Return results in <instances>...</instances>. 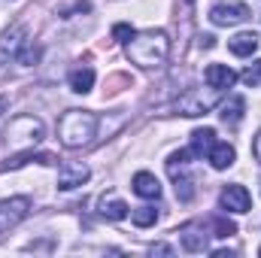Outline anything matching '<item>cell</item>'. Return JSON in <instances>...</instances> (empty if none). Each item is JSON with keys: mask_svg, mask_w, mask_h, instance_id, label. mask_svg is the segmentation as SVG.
I'll return each mask as SVG.
<instances>
[{"mask_svg": "<svg viewBox=\"0 0 261 258\" xmlns=\"http://www.w3.org/2000/svg\"><path fill=\"white\" fill-rule=\"evenodd\" d=\"M125 52H128L130 64L137 67H161L170 55V40L164 31H143V34H134L128 43H125Z\"/></svg>", "mask_w": 261, "mask_h": 258, "instance_id": "1", "label": "cell"}, {"mask_svg": "<svg viewBox=\"0 0 261 258\" xmlns=\"http://www.w3.org/2000/svg\"><path fill=\"white\" fill-rule=\"evenodd\" d=\"M97 116L88 110H67L64 116L58 119V140L67 149H82L94 140L97 134Z\"/></svg>", "mask_w": 261, "mask_h": 258, "instance_id": "2", "label": "cell"}, {"mask_svg": "<svg viewBox=\"0 0 261 258\" xmlns=\"http://www.w3.org/2000/svg\"><path fill=\"white\" fill-rule=\"evenodd\" d=\"M249 18H252V12H249V6L240 3V0H222V3H216V6L210 9V21H213L216 28H234V24H243V21H249Z\"/></svg>", "mask_w": 261, "mask_h": 258, "instance_id": "3", "label": "cell"}, {"mask_svg": "<svg viewBox=\"0 0 261 258\" xmlns=\"http://www.w3.org/2000/svg\"><path fill=\"white\" fill-rule=\"evenodd\" d=\"M6 140H9L12 146H18V143L34 146V143L43 140V122L34 119V116H18V119L9 125V131H6Z\"/></svg>", "mask_w": 261, "mask_h": 258, "instance_id": "4", "label": "cell"}, {"mask_svg": "<svg viewBox=\"0 0 261 258\" xmlns=\"http://www.w3.org/2000/svg\"><path fill=\"white\" fill-rule=\"evenodd\" d=\"M216 107V88H210V91H186L179 100H176V110L182 113V116H203V113H210Z\"/></svg>", "mask_w": 261, "mask_h": 258, "instance_id": "5", "label": "cell"}, {"mask_svg": "<svg viewBox=\"0 0 261 258\" xmlns=\"http://www.w3.org/2000/svg\"><path fill=\"white\" fill-rule=\"evenodd\" d=\"M219 203H222V210H228V213H249L252 197H249V192H246V186L231 183V186H225V189H222Z\"/></svg>", "mask_w": 261, "mask_h": 258, "instance_id": "6", "label": "cell"}, {"mask_svg": "<svg viewBox=\"0 0 261 258\" xmlns=\"http://www.w3.org/2000/svg\"><path fill=\"white\" fill-rule=\"evenodd\" d=\"M28 213H31V200L28 197H6V200H0V231L18 225Z\"/></svg>", "mask_w": 261, "mask_h": 258, "instance_id": "7", "label": "cell"}, {"mask_svg": "<svg viewBox=\"0 0 261 258\" xmlns=\"http://www.w3.org/2000/svg\"><path fill=\"white\" fill-rule=\"evenodd\" d=\"M88 176H91V170H88V164H82V161H64L61 164V170H58V189H79L82 183H88Z\"/></svg>", "mask_w": 261, "mask_h": 258, "instance_id": "8", "label": "cell"}, {"mask_svg": "<svg viewBox=\"0 0 261 258\" xmlns=\"http://www.w3.org/2000/svg\"><path fill=\"white\" fill-rule=\"evenodd\" d=\"M203 79H206L210 88H216V91H228V88L237 82V73H234L228 64H210L206 70H203Z\"/></svg>", "mask_w": 261, "mask_h": 258, "instance_id": "9", "label": "cell"}, {"mask_svg": "<svg viewBox=\"0 0 261 258\" xmlns=\"http://www.w3.org/2000/svg\"><path fill=\"white\" fill-rule=\"evenodd\" d=\"M130 186H134V194H140V197H146V200H158V197H161V183H158L155 173H149V170H140Z\"/></svg>", "mask_w": 261, "mask_h": 258, "instance_id": "10", "label": "cell"}, {"mask_svg": "<svg viewBox=\"0 0 261 258\" xmlns=\"http://www.w3.org/2000/svg\"><path fill=\"white\" fill-rule=\"evenodd\" d=\"M228 49H231L237 58H249V55H255V52H258V34H252V31L234 34V37L228 40Z\"/></svg>", "mask_w": 261, "mask_h": 258, "instance_id": "11", "label": "cell"}, {"mask_svg": "<svg viewBox=\"0 0 261 258\" xmlns=\"http://www.w3.org/2000/svg\"><path fill=\"white\" fill-rule=\"evenodd\" d=\"M206 231H203V225H186L182 231H179V240H182V249L186 252H203L206 249Z\"/></svg>", "mask_w": 261, "mask_h": 258, "instance_id": "12", "label": "cell"}, {"mask_svg": "<svg viewBox=\"0 0 261 258\" xmlns=\"http://www.w3.org/2000/svg\"><path fill=\"white\" fill-rule=\"evenodd\" d=\"M206 158H210V164H213L216 170H228V167L237 161V152H234L231 143H219V140H216V146L206 152Z\"/></svg>", "mask_w": 261, "mask_h": 258, "instance_id": "13", "label": "cell"}, {"mask_svg": "<svg viewBox=\"0 0 261 258\" xmlns=\"http://www.w3.org/2000/svg\"><path fill=\"white\" fill-rule=\"evenodd\" d=\"M243 110H246L243 97H228V104H222V110H219V119H222L228 128H237V125L243 122Z\"/></svg>", "mask_w": 261, "mask_h": 258, "instance_id": "14", "label": "cell"}, {"mask_svg": "<svg viewBox=\"0 0 261 258\" xmlns=\"http://www.w3.org/2000/svg\"><path fill=\"white\" fill-rule=\"evenodd\" d=\"M67 82H70V88H73L76 94H85V91L94 88V70H91V67H76V70H70Z\"/></svg>", "mask_w": 261, "mask_h": 258, "instance_id": "15", "label": "cell"}, {"mask_svg": "<svg viewBox=\"0 0 261 258\" xmlns=\"http://www.w3.org/2000/svg\"><path fill=\"white\" fill-rule=\"evenodd\" d=\"M100 216L110 222H122L128 219V203L122 197H100Z\"/></svg>", "mask_w": 261, "mask_h": 258, "instance_id": "16", "label": "cell"}, {"mask_svg": "<svg viewBox=\"0 0 261 258\" xmlns=\"http://www.w3.org/2000/svg\"><path fill=\"white\" fill-rule=\"evenodd\" d=\"M213 146H216V131H213V128H197V131H192V155L203 158Z\"/></svg>", "mask_w": 261, "mask_h": 258, "instance_id": "17", "label": "cell"}, {"mask_svg": "<svg viewBox=\"0 0 261 258\" xmlns=\"http://www.w3.org/2000/svg\"><path fill=\"white\" fill-rule=\"evenodd\" d=\"M21 40H24V28H12V31L3 37V43H0V67H3V61H6V55H9V58L18 55Z\"/></svg>", "mask_w": 261, "mask_h": 258, "instance_id": "18", "label": "cell"}, {"mask_svg": "<svg viewBox=\"0 0 261 258\" xmlns=\"http://www.w3.org/2000/svg\"><path fill=\"white\" fill-rule=\"evenodd\" d=\"M130 219H134L137 228H149V225L158 222V210H155V207H137V210L130 213Z\"/></svg>", "mask_w": 261, "mask_h": 258, "instance_id": "19", "label": "cell"}, {"mask_svg": "<svg viewBox=\"0 0 261 258\" xmlns=\"http://www.w3.org/2000/svg\"><path fill=\"white\" fill-rule=\"evenodd\" d=\"M173 179H176V197H179L182 203H189V200L195 197V179H192V176H186V173H182V176L176 173Z\"/></svg>", "mask_w": 261, "mask_h": 258, "instance_id": "20", "label": "cell"}, {"mask_svg": "<svg viewBox=\"0 0 261 258\" xmlns=\"http://www.w3.org/2000/svg\"><path fill=\"white\" fill-rule=\"evenodd\" d=\"M40 55H43V49H40V46H24V49H18L15 61H18V64H24V67H31V64H37V61H40Z\"/></svg>", "mask_w": 261, "mask_h": 258, "instance_id": "21", "label": "cell"}, {"mask_svg": "<svg viewBox=\"0 0 261 258\" xmlns=\"http://www.w3.org/2000/svg\"><path fill=\"white\" fill-rule=\"evenodd\" d=\"M240 79H243L246 85H252V88H255V85H261V58H255L252 64L246 67V70L240 73Z\"/></svg>", "mask_w": 261, "mask_h": 258, "instance_id": "22", "label": "cell"}, {"mask_svg": "<svg viewBox=\"0 0 261 258\" xmlns=\"http://www.w3.org/2000/svg\"><path fill=\"white\" fill-rule=\"evenodd\" d=\"M213 228H216V237H231V234H237V225H234L231 219H225V216H216V219H213Z\"/></svg>", "mask_w": 261, "mask_h": 258, "instance_id": "23", "label": "cell"}, {"mask_svg": "<svg viewBox=\"0 0 261 258\" xmlns=\"http://www.w3.org/2000/svg\"><path fill=\"white\" fill-rule=\"evenodd\" d=\"M76 12H91V3H88V0H76V3H70V6L61 9V15H64V18L76 15Z\"/></svg>", "mask_w": 261, "mask_h": 258, "instance_id": "24", "label": "cell"}, {"mask_svg": "<svg viewBox=\"0 0 261 258\" xmlns=\"http://www.w3.org/2000/svg\"><path fill=\"white\" fill-rule=\"evenodd\" d=\"M113 37H116L119 43H128L130 37H134V28H130V24H116V28H113Z\"/></svg>", "mask_w": 261, "mask_h": 258, "instance_id": "25", "label": "cell"}, {"mask_svg": "<svg viewBox=\"0 0 261 258\" xmlns=\"http://www.w3.org/2000/svg\"><path fill=\"white\" fill-rule=\"evenodd\" d=\"M149 252H152V255H173V246H167V243H155Z\"/></svg>", "mask_w": 261, "mask_h": 258, "instance_id": "26", "label": "cell"}, {"mask_svg": "<svg viewBox=\"0 0 261 258\" xmlns=\"http://www.w3.org/2000/svg\"><path fill=\"white\" fill-rule=\"evenodd\" d=\"M213 40H216V37H210V34H203V37H200V46H203V49H213V46H216Z\"/></svg>", "mask_w": 261, "mask_h": 258, "instance_id": "27", "label": "cell"}, {"mask_svg": "<svg viewBox=\"0 0 261 258\" xmlns=\"http://www.w3.org/2000/svg\"><path fill=\"white\" fill-rule=\"evenodd\" d=\"M255 155H258V161H261V131H258V137H255Z\"/></svg>", "mask_w": 261, "mask_h": 258, "instance_id": "28", "label": "cell"}, {"mask_svg": "<svg viewBox=\"0 0 261 258\" xmlns=\"http://www.w3.org/2000/svg\"><path fill=\"white\" fill-rule=\"evenodd\" d=\"M186 3H195V0H186Z\"/></svg>", "mask_w": 261, "mask_h": 258, "instance_id": "29", "label": "cell"}, {"mask_svg": "<svg viewBox=\"0 0 261 258\" xmlns=\"http://www.w3.org/2000/svg\"><path fill=\"white\" fill-rule=\"evenodd\" d=\"M258 252H261V249H258Z\"/></svg>", "mask_w": 261, "mask_h": 258, "instance_id": "30", "label": "cell"}]
</instances>
